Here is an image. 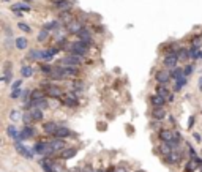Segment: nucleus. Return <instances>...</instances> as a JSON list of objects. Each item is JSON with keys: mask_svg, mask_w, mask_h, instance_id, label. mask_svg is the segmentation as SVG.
Listing matches in <instances>:
<instances>
[{"mask_svg": "<svg viewBox=\"0 0 202 172\" xmlns=\"http://www.w3.org/2000/svg\"><path fill=\"white\" fill-rule=\"evenodd\" d=\"M202 164V161L201 160H190L188 161V164H186V172H194L196 169H199Z\"/></svg>", "mask_w": 202, "mask_h": 172, "instance_id": "f3484780", "label": "nucleus"}, {"mask_svg": "<svg viewBox=\"0 0 202 172\" xmlns=\"http://www.w3.org/2000/svg\"><path fill=\"white\" fill-rule=\"evenodd\" d=\"M82 63V58L79 55H74V54H70V55L63 57L58 60V65H63V66H74L77 68Z\"/></svg>", "mask_w": 202, "mask_h": 172, "instance_id": "f257e3e1", "label": "nucleus"}, {"mask_svg": "<svg viewBox=\"0 0 202 172\" xmlns=\"http://www.w3.org/2000/svg\"><path fill=\"white\" fill-rule=\"evenodd\" d=\"M56 8L60 13H65V11H70L71 10V2L70 0H65L63 3H60V5H56Z\"/></svg>", "mask_w": 202, "mask_h": 172, "instance_id": "a878e982", "label": "nucleus"}, {"mask_svg": "<svg viewBox=\"0 0 202 172\" xmlns=\"http://www.w3.org/2000/svg\"><path fill=\"white\" fill-rule=\"evenodd\" d=\"M152 117L158 122L164 120L166 119V111H164V107H153V109H152Z\"/></svg>", "mask_w": 202, "mask_h": 172, "instance_id": "ddd939ff", "label": "nucleus"}, {"mask_svg": "<svg viewBox=\"0 0 202 172\" xmlns=\"http://www.w3.org/2000/svg\"><path fill=\"white\" fill-rule=\"evenodd\" d=\"M49 33H50V32H48L46 29H43V30H41L40 33H38V37H36V40H38V41H46V40L49 38Z\"/></svg>", "mask_w": 202, "mask_h": 172, "instance_id": "7c9ffc66", "label": "nucleus"}, {"mask_svg": "<svg viewBox=\"0 0 202 172\" xmlns=\"http://www.w3.org/2000/svg\"><path fill=\"white\" fill-rule=\"evenodd\" d=\"M82 87H84V85H82V82H79V81H77V82H73V89L82 90Z\"/></svg>", "mask_w": 202, "mask_h": 172, "instance_id": "37998d69", "label": "nucleus"}, {"mask_svg": "<svg viewBox=\"0 0 202 172\" xmlns=\"http://www.w3.org/2000/svg\"><path fill=\"white\" fill-rule=\"evenodd\" d=\"M49 147L50 150H52V153H62L63 150H65V141L63 139H56V141H50L49 142Z\"/></svg>", "mask_w": 202, "mask_h": 172, "instance_id": "423d86ee", "label": "nucleus"}, {"mask_svg": "<svg viewBox=\"0 0 202 172\" xmlns=\"http://www.w3.org/2000/svg\"><path fill=\"white\" fill-rule=\"evenodd\" d=\"M21 90L19 89H14V90H11V98H19L21 96Z\"/></svg>", "mask_w": 202, "mask_h": 172, "instance_id": "a19ab883", "label": "nucleus"}, {"mask_svg": "<svg viewBox=\"0 0 202 172\" xmlns=\"http://www.w3.org/2000/svg\"><path fill=\"white\" fill-rule=\"evenodd\" d=\"M193 125H194V117H190V120H188V128H191Z\"/></svg>", "mask_w": 202, "mask_h": 172, "instance_id": "a18cd8bd", "label": "nucleus"}, {"mask_svg": "<svg viewBox=\"0 0 202 172\" xmlns=\"http://www.w3.org/2000/svg\"><path fill=\"white\" fill-rule=\"evenodd\" d=\"M65 29H66V32H68V33H74V35H79L81 32L85 29V27H84V24H82L81 21H76V19H74V21L71 22V24H68V25L65 27Z\"/></svg>", "mask_w": 202, "mask_h": 172, "instance_id": "7ed1b4c3", "label": "nucleus"}, {"mask_svg": "<svg viewBox=\"0 0 202 172\" xmlns=\"http://www.w3.org/2000/svg\"><path fill=\"white\" fill-rule=\"evenodd\" d=\"M185 84H186V78H183V79H180V81H177V82H175V92H178V90H180Z\"/></svg>", "mask_w": 202, "mask_h": 172, "instance_id": "58836bf2", "label": "nucleus"}, {"mask_svg": "<svg viewBox=\"0 0 202 172\" xmlns=\"http://www.w3.org/2000/svg\"><path fill=\"white\" fill-rule=\"evenodd\" d=\"M6 133H8V136H10V137H13V139H19V131L16 130V126L10 125V126L6 128Z\"/></svg>", "mask_w": 202, "mask_h": 172, "instance_id": "bb28decb", "label": "nucleus"}, {"mask_svg": "<svg viewBox=\"0 0 202 172\" xmlns=\"http://www.w3.org/2000/svg\"><path fill=\"white\" fill-rule=\"evenodd\" d=\"M201 37H202V35H201Z\"/></svg>", "mask_w": 202, "mask_h": 172, "instance_id": "3c124183", "label": "nucleus"}, {"mask_svg": "<svg viewBox=\"0 0 202 172\" xmlns=\"http://www.w3.org/2000/svg\"><path fill=\"white\" fill-rule=\"evenodd\" d=\"M157 93L159 95V96H163V98H171V92L167 90V87L166 85H159L158 84V87H157Z\"/></svg>", "mask_w": 202, "mask_h": 172, "instance_id": "4be33fe9", "label": "nucleus"}, {"mask_svg": "<svg viewBox=\"0 0 202 172\" xmlns=\"http://www.w3.org/2000/svg\"><path fill=\"white\" fill-rule=\"evenodd\" d=\"M190 58H201V49L190 47Z\"/></svg>", "mask_w": 202, "mask_h": 172, "instance_id": "473e14b6", "label": "nucleus"}, {"mask_svg": "<svg viewBox=\"0 0 202 172\" xmlns=\"http://www.w3.org/2000/svg\"><path fill=\"white\" fill-rule=\"evenodd\" d=\"M63 169H65V167H63V164L60 161H54L52 163V171L54 172H63Z\"/></svg>", "mask_w": 202, "mask_h": 172, "instance_id": "f704fd0d", "label": "nucleus"}, {"mask_svg": "<svg viewBox=\"0 0 202 172\" xmlns=\"http://www.w3.org/2000/svg\"><path fill=\"white\" fill-rule=\"evenodd\" d=\"M199 171H201V172H202V164H201V167H199Z\"/></svg>", "mask_w": 202, "mask_h": 172, "instance_id": "8fccbe9b", "label": "nucleus"}, {"mask_svg": "<svg viewBox=\"0 0 202 172\" xmlns=\"http://www.w3.org/2000/svg\"><path fill=\"white\" fill-rule=\"evenodd\" d=\"M14 148H16V150L19 152L24 158H27V160H30V158H32V152L24 145V144H21L19 141H16V142H14Z\"/></svg>", "mask_w": 202, "mask_h": 172, "instance_id": "9b49d317", "label": "nucleus"}, {"mask_svg": "<svg viewBox=\"0 0 202 172\" xmlns=\"http://www.w3.org/2000/svg\"><path fill=\"white\" fill-rule=\"evenodd\" d=\"M29 10H30V6L25 5V3H14V5H13V11L22 13V11H29Z\"/></svg>", "mask_w": 202, "mask_h": 172, "instance_id": "c85d7f7f", "label": "nucleus"}, {"mask_svg": "<svg viewBox=\"0 0 202 172\" xmlns=\"http://www.w3.org/2000/svg\"><path fill=\"white\" fill-rule=\"evenodd\" d=\"M155 79L158 81V84H159V85H166V84L169 82V79H171V73H167V71L161 70V71H158V73H157Z\"/></svg>", "mask_w": 202, "mask_h": 172, "instance_id": "9d476101", "label": "nucleus"}, {"mask_svg": "<svg viewBox=\"0 0 202 172\" xmlns=\"http://www.w3.org/2000/svg\"><path fill=\"white\" fill-rule=\"evenodd\" d=\"M180 160H182V153L180 152H175V150H174L169 156H166V161L169 163V164H177Z\"/></svg>", "mask_w": 202, "mask_h": 172, "instance_id": "dca6fc26", "label": "nucleus"}, {"mask_svg": "<svg viewBox=\"0 0 202 172\" xmlns=\"http://www.w3.org/2000/svg\"><path fill=\"white\" fill-rule=\"evenodd\" d=\"M44 90H38V89H36V90H33V92H32V98L30 99H43L44 98Z\"/></svg>", "mask_w": 202, "mask_h": 172, "instance_id": "c756f323", "label": "nucleus"}, {"mask_svg": "<svg viewBox=\"0 0 202 172\" xmlns=\"http://www.w3.org/2000/svg\"><path fill=\"white\" fill-rule=\"evenodd\" d=\"M76 153H77L76 148H65V150L60 153V158L62 160H70V158L76 156Z\"/></svg>", "mask_w": 202, "mask_h": 172, "instance_id": "412c9836", "label": "nucleus"}, {"mask_svg": "<svg viewBox=\"0 0 202 172\" xmlns=\"http://www.w3.org/2000/svg\"><path fill=\"white\" fill-rule=\"evenodd\" d=\"M21 84H22V81H14V84H13V90H14V89H19Z\"/></svg>", "mask_w": 202, "mask_h": 172, "instance_id": "c03bdc74", "label": "nucleus"}, {"mask_svg": "<svg viewBox=\"0 0 202 172\" xmlns=\"http://www.w3.org/2000/svg\"><path fill=\"white\" fill-rule=\"evenodd\" d=\"M33 134H35L33 128H32V126H29V125H25L24 128H22V131L19 133V139H22V141H27V139H30Z\"/></svg>", "mask_w": 202, "mask_h": 172, "instance_id": "f8f14e48", "label": "nucleus"}, {"mask_svg": "<svg viewBox=\"0 0 202 172\" xmlns=\"http://www.w3.org/2000/svg\"><path fill=\"white\" fill-rule=\"evenodd\" d=\"M29 57L32 60H43L44 58V51H40V49H32L29 52Z\"/></svg>", "mask_w": 202, "mask_h": 172, "instance_id": "6ab92c4d", "label": "nucleus"}, {"mask_svg": "<svg viewBox=\"0 0 202 172\" xmlns=\"http://www.w3.org/2000/svg\"><path fill=\"white\" fill-rule=\"evenodd\" d=\"M199 90H201V92H202V78L199 79Z\"/></svg>", "mask_w": 202, "mask_h": 172, "instance_id": "09e8293b", "label": "nucleus"}, {"mask_svg": "<svg viewBox=\"0 0 202 172\" xmlns=\"http://www.w3.org/2000/svg\"><path fill=\"white\" fill-rule=\"evenodd\" d=\"M158 136H159V139L166 144H171V142L180 139V134H178L177 131H172V130H161Z\"/></svg>", "mask_w": 202, "mask_h": 172, "instance_id": "f03ea898", "label": "nucleus"}, {"mask_svg": "<svg viewBox=\"0 0 202 172\" xmlns=\"http://www.w3.org/2000/svg\"><path fill=\"white\" fill-rule=\"evenodd\" d=\"M10 119L13 120V122H16V120H19V112L17 111H13L11 114H10Z\"/></svg>", "mask_w": 202, "mask_h": 172, "instance_id": "79ce46f5", "label": "nucleus"}, {"mask_svg": "<svg viewBox=\"0 0 202 172\" xmlns=\"http://www.w3.org/2000/svg\"><path fill=\"white\" fill-rule=\"evenodd\" d=\"M27 40L25 38H16V47L17 49H25L27 47Z\"/></svg>", "mask_w": 202, "mask_h": 172, "instance_id": "2f4dec72", "label": "nucleus"}, {"mask_svg": "<svg viewBox=\"0 0 202 172\" xmlns=\"http://www.w3.org/2000/svg\"><path fill=\"white\" fill-rule=\"evenodd\" d=\"M77 38L81 40V41H87V43H93L92 41V35H90V30H87V29H84L81 32L79 35H77Z\"/></svg>", "mask_w": 202, "mask_h": 172, "instance_id": "393cba45", "label": "nucleus"}, {"mask_svg": "<svg viewBox=\"0 0 202 172\" xmlns=\"http://www.w3.org/2000/svg\"><path fill=\"white\" fill-rule=\"evenodd\" d=\"M17 27H19V29L22 30V32H25V33H30V25L29 24H24V22H19V24H17Z\"/></svg>", "mask_w": 202, "mask_h": 172, "instance_id": "4c0bfd02", "label": "nucleus"}, {"mask_svg": "<svg viewBox=\"0 0 202 172\" xmlns=\"http://www.w3.org/2000/svg\"><path fill=\"white\" fill-rule=\"evenodd\" d=\"M193 136H194V139H196V141H197V142H201V136H199V134H197V133H194V134H193Z\"/></svg>", "mask_w": 202, "mask_h": 172, "instance_id": "de8ad7c7", "label": "nucleus"}, {"mask_svg": "<svg viewBox=\"0 0 202 172\" xmlns=\"http://www.w3.org/2000/svg\"><path fill=\"white\" fill-rule=\"evenodd\" d=\"M178 57L180 58H188L190 57V49H185V47L178 49Z\"/></svg>", "mask_w": 202, "mask_h": 172, "instance_id": "c9c22d12", "label": "nucleus"}, {"mask_svg": "<svg viewBox=\"0 0 202 172\" xmlns=\"http://www.w3.org/2000/svg\"><path fill=\"white\" fill-rule=\"evenodd\" d=\"M21 74H22V78H30V76L33 74V70H32V66L24 65L21 68Z\"/></svg>", "mask_w": 202, "mask_h": 172, "instance_id": "cd10ccee", "label": "nucleus"}, {"mask_svg": "<svg viewBox=\"0 0 202 172\" xmlns=\"http://www.w3.org/2000/svg\"><path fill=\"white\" fill-rule=\"evenodd\" d=\"M191 44H193L191 47H197V49H201V46H202V37H194V38L191 40Z\"/></svg>", "mask_w": 202, "mask_h": 172, "instance_id": "72a5a7b5", "label": "nucleus"}, {"mask_svg": "<svg viewBox=\"0 0 202 172\" xmlns=\"http://www.w3.org/2000/svg\"><path fill=\"white\" fill-rule=\"evenodd\" d=\"M171 78L172 79H175V81H180V79H183V78H186L185 76V73H183V68H172L171 70Z\"/></svg>", "mask_w": 202, "mask_h": 172, "instance_id": "2eb2a0df", "label": "nucleus"}, {"mask_svg": "<svg viewBox=\"0 0 202 172\" xmlns=\"http://www.w3.org/2000/svg\"><path fill=\"white\" fill-rule=\"evenodd\" d=\"M58 51H60L58 47H50V49H48V51H44V58H43V60H46V62L52 60L54 55H56Z\"/></svg>", "mask_w": 202, "mask_h": 172, "instance_id": "5701e85b", "label": "nucleus"}, {"mask_svg": "<svg viewBox=\"0 0 202 172\" xmlns=\"http://www.w3.org/2000/svg\"><path fill=\"white\" fill-rule=\"evenodd\" d=\"M193 71H194V66H193V65H186L185 68H183V73H185V76L193 74Z\"/></svg>", "mask_w": 202, "mask_h": 172, "instance_id": "ea45409f", "label": "nucleus"}, {"mask_svg": "<svg viewBox=\"0 0 202 172\" xmlns=\"http://www.w3.org/2000/svg\"><path fill=\"white\" fill-rule=\"evenodd\" d=\"M58 68V71H60V76H62V79L63 78H74V76L77 74V68L74 66H57Z\"/></svg>", "mask_w": 202, "mask_h": 172, "instance_id": "0eeeda50", "label": "nucleus"}, {"mask_svg": "<svg viewBox=\"0 0 202 172\" xmlns=\"http://www.w3.org/2000/svg\"><path fill=\"white\" fill-rule=\"evenodd\" d=\"M178 60H180V57H178V52H177V54H167L163 62H164V66L167 68H177Z\"/></svg>", "mask_w": 202, "mask_h": 172, "instance_id": "39448f33", "label": "nucleus"}, {"mask_svg": "<svg viewBox=\"0 0 202 172\" xmlns=\"http://www.w3.org/2000/svg\"><path fill=\"white\" fill-rule=\"evenodd\" d=\"M54 136H56L57 139H65V137H68V136H71V131L68 130V128H65V126H60Z\"/></svg>", "mask_w": 202, "mask_h": 172, "instance_id": "aec40b11", "label": "nucleus"}, {"mask_svg": "<svg viewBox=\"0 0 202 172\" xmlns=\"http://www.w3.org/2000/svg\"><path fill=\"white\" fill-rule=\"evenodd\" d=\"M63 104L65 106H68V107H76L77 104H79V101H77V98H76V95L74 93H68V95H65V96H63Z\"/></svg>", "mask_w": 202, "mask_h": 172, "instance_id": "6e6552de", "label": "nucleus"}, {"mask_svg": "<svg viewBox=\"0 0 202 172\" xmlns=\"http://www.w3.org/2000/svg\"><path fill=\"white\" fill-rule=\"evenodd\" d=\"M44 92L48 95H50V96H54V98H58V96H62V95H63V90L58 87V85H54V84L44 85Z\"/></svg>", "mask_w": 202, "mask_h": 172, "instance_id": "20e7f679", "label": "nucleus"}, {"mask_svg": "<svg viewBox=\"0 0 202 172\" xmlns=\"http://www.w3.org/2000/svg\"><path fill=\"white\" fill-rule=\"evenodd\" d=\"M150 103L153 107H164L166 106V98H163V96H159L158 93H155L150 96Z\"/></svg>", "mask_w": 202, "mask_h": 172, "instance_id": "1a4fd4ad", "label": "nucleus"}, {"mask_svg": "<svg viewBox=\"0 0 202 172\" xmlns=\"http://www.w3.org/2000/svg\"><path fill=\"white\" fill-rule=\"evenodd\" d=\"M54 68H56V66H50V65H43V66H41V71H43L44 74H50V73H52V71H54Z\"/></svg>", "mask_w": 202, "mask_h": 172, "instance_id": "e433bc0d", "label": "nucleus"}, {"mask_svg": "<svg viewBox=\"0 0 202 172\" xmlns=\"http://www.w3.org/2000/svg\"><path fill=\"white\" fill-rule=\"evenodd\" d=\"M174 152V148L169 145V144H166V142H163V144H159V153L166 158V156H169L171 153Z\"/></svg>", "mask_w": 202, "mask_h": 172, "instance_id": "a211bd4d", "label": "nucleus"}, {"mask_svg": "<svg viewBox=\"0 0 202 172\" xmlns=\"http://www.w3.org/2000/svg\"><path fill=\"white\" fill-rule=\"evenodd\" d=\"M50 2H52V3H56V5H60V3H63L65 0H50Z\"/></svg>", "mask_w": 202, "mask_h": 172, "instance_id": "49530a36", "label": "nucleus"}, {"mask_svg": "<svg viewBox=\"0 0 202 172\" xmlns=\"http://www.w3.org/2000/svg\"><path fill=\"white\" fill-rule=\"evenodd\" d=\"M60 128L57 123H54V122H49V123H44V126H43V130H44V133L46 134H56L57 133V130Z\"/></svg>", "mask_w": 202, "mask_h": 172, "instance_id": "4468645a", "label": "nucleus"}, {"mask_svg": "<svg viewBox=\"0 0 202 172\" xmlns=\"http://www.w3.org/2000/svg\"><path fill=\"white\" fill-rule=\"evenodd\" d=\"M29 112H30L32 119H33V120H36V122L43 119V111H41V109H38V107H32V109H29Z\"/></svg>", "mask_w": 202, "mask_h": 172, "instance_id": "b1692460", "label": "nucleus"}]
</instances>
